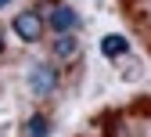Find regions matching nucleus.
I'll use <instances>...</instances> for the list:
<instances>
[{"mask_svg": "<svg viewBox=\"0 0 151 137\" xmlns=\"http://www.w3.org/2000/svg\"><path fill=\"white\" fill-rule=\"evenodd\" d=\"M29 137H47V119L43 115H32L29 119Z\"/></svg>", "mask_w": 151, "mask_h": 137, "instance_id": "423d86ee", "label": "nucleus"}, {"mask_svg": "<svg viewBox=\"0 0 151 137\" xmlns=\"http://www.w3.org/2000/svg\"><path fill=\"white\" fill-rule=\"evenodd\" d=\"M14 33L22 36L25 43H36V40H40V33H43V22H40V14H36V11H22V14L14 18Z\"/></svg>", "mask_w": 151, "mask_h": 137, "instance_id": "f257e3e1", "label": "nucleus"}, {"mask_svg": "<svg viewBox=\"0 0 151 137\" xmlns=\"http://www.w3.org/2000/svg\"><path fill=\"white\" fill-rule=\"evenodd\" d=\"M101 51H104V58H122V54L129 51V43H126V36L111 33V36H104V40H101Z\"/></svg>", "mask_w": 151, "mask_h": 137, "instance_id": "20e7f679", "label": "nucleus"}, {"mask_svg": "<svg viewBox=\"0 0 151 137\" xmlns=\"http://www.w3.org/2000/svg\"><path fill=\"white\" fill-rule=\"evenodd\" d=\"M0 51H4V40H0Z\"/></svg>", "mask_w": 151, "mask_h": 137, "instance_id": "6e6552de", "label": "nucleus"}, {"mask_svg": "<svg viewBox=\"0 0 151 137\" xmlns=\"http://www.w3.org/2000/svg\"><path fill=\"white\" fill-rule=\"evenodd\" d=\"M54 54H58V58H72V54H76V40L61 33V40H58V47H54Z\"/></svg>", "mask_w": 151, "mask_h": 137, "instance_id": "39448f33", "label": "nucleus"}, {"mask_svg": "<svg viewBox=\"0 0 151 137\" xmlns=\"http://www.w3.org/2000/svg\"><path fill=\"white\" fill-rule=\"evenodd\" d=\"M29 80H32V83H29L32 94H40V97H43V94H50L54 87H58V72H54L50 65H36V69L29 72Z\"/></svg>", "mask_w": 151, "mask_h": 137, "instance_id": "f03ea898", "label": "nucleus"}, {"mask_svg": "<svg viewBox=\"0 0 151 137\" xmlns=\"http://www.w3.org/2000/svg\"><path fill=\"white\" fill-rule=\"evenodd\" d=\"M0 7H7V0H0Z\"/></svg>", "mask_w": 151, "mask_h": 137, "instance_id": "0eeeda50", "label": "nucleus"}, {"mask_svg": "<svg viewBox=\"0 0 151 137\" xmlns=\"http://www.w3.org/2000/svg\"><path fill=\"white\" fill-rule=\"evenodd\" d=\"M76 22H79V14H76V7H68V4L54 7V14H50V25L58 29V33H72Z\"/></svg>", "mask_w": 151, "mask_h": 137, "instance_id": "7ed1b4c3", "label": "nucleus"}]
</instances>
